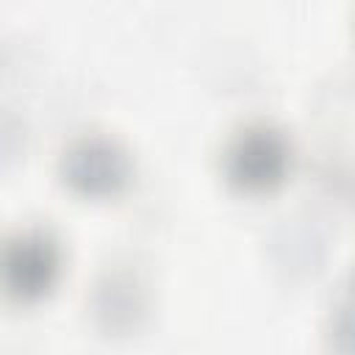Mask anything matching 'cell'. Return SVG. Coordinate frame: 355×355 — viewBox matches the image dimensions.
Here are the masks:
<instances>
[{"instance_id":"1","label":"cell","mask_w":355,"mask_h":355,"mask_svg":"<svg viewBox=\"0 0 355 355\" xmlns=\"http://www.w3.org/2000/svg\"><path fill=\"white\" fill-rule=\"evenodd\" d=\"M286 166V144L275 130L255 128L230 150V175L244 186H266Z\"/></svg>"},{"instance_id":"3","label":"cell","mask_w":355,"mask_h":355,"mask_svg":"<svg viewBox=\"0 0 355 355\" xmlns=\"http://www.w3.org/2000/svg\"><path fill=\"white\" fill-rule=\"evenodd\" d=\"M69 180L89 191L114 189L125 175V161L108 144H83L69 155Z\"/></svg>"},{"instance_id":"2","label":"cell","mask_w":355,"mask_h":355,"mask_svg":"<svg viewBox=\"0 0 355 355\" xmlns=\"http://www.w3.org/2000/svg\"><path fill=\"white\" fill-rule=\"evenodd\" d=\"M55 269V250L44 236H25L3 252L0 272L8 291L28 297L39 294Z\"/></svg>"}]
</instances>
